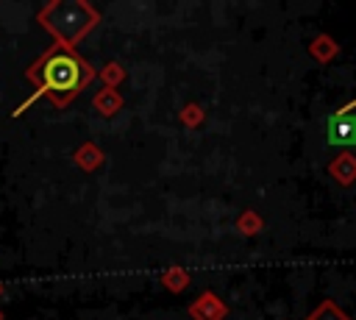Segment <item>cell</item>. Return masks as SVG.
I'll return each instance as SVG.
<instances>
[{"instance_id":"6da1fadb","label":"cell","mask_w":356,"mask_h":320,"mask_svg":"<svg viewBox=\"0 0 356 320\" xmlns=\"http://www.w3.org/2000/svg\"><path fill=\"white\" fill-rule=\"evenodd\" d=\"M92 78H95V70L89 67V61L81 58L72 47H64L56 42L33 64L25 67V81H31L36 89L25 103L17 106L14 117H19L39 97H47L53 106L64 109L75 95H81V89L89 86Z\"/></svg>"},{"instance_id":"7a4b0ae2","label":"cell","mask_w":356,"mask_h":320,"mask_svg":"<svg viewBox=\"0 0 356 320\" xmlns=\"http://www.w3.org/2000/svg\"><path fill=\"white\" fill-rule=\"evenodd\" d=\"M36 22L50 33L56 36L58 45L64 47H72L78 39H83L92 25L97 22V14L86 6V3H44L36 14Z\"/></svg>"},{"instance_id":"3957f363","label":"cell","mask_w":356,"mask_h":320,"mask_svg":"<svg viewBox=\"0 0 356 320\" xmlns=\"http://www.w3.org/2000/svg\"><path fill=\"white\" fill-rule=\"evenodd\" d=\"M328 142L331 145H353L356 142V120L337 114L328 120Z\"/></svg>"},{"instance_id":"277c9868","label":"cell","mask_w":356,"mask_h":320,"mask_svg":"<svg viewBox=\"0 0 356 320\" xmlns=\"http://www.w3.org/2000/svg\"><path fill=\"white\" fill-rule=\"evenodd\" d=\"M0 295H3V284H0Z\"/></svg>"},{"instance_id":"5b68a950","label":"cell","mask_w":356,"mask_h":320,"mask_svg":"<svg viewBox=\"0 0 356 320\" xmlns=\"http://www.w3.org/2000/svg\"><path fill=\"white\" fill-rule=\"evenodd\" d=\"M0 320H3V312H0Z\"/></svg>"}]
</instances>
